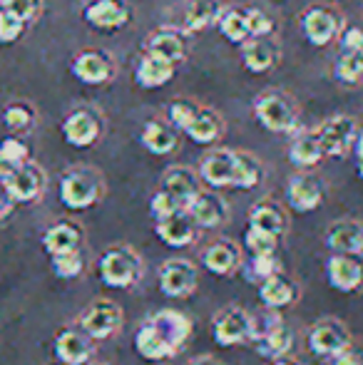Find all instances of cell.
Returning a JSON list of instances; mask_svg holds the SVG:
<instances>
[{
	"label": "cell",
	"instance_id": "cell-31",
	"mask_svg": "<svg viewBox=\"0 0 363 365\" xmlns=\"http://www.w3.org/2000/svg\"><path fill=\"white\" fill-rule=\"evenodd\" d=\"M363 234V224L354 219H341L334 221L326 231V246L331 249V254H356L359 241Z\"/></svg>",
	"mask_w": 363,
	"mask_h": 365
},
{
	"label": "cell",
	"instance_id": "cell-1",
	"mask_svg": "<svg viewBox=\"0 0 363 365\" xmlns=\"http://www.w3.org/2000/svg\"><path fill=\"white\" fill-rule=\"evenodd\" d=\"M254 117L274 135H294L299 130V110L291 95L281 90H264L254 97Z\"/></svg>",
	"mask_w": 363,
	"mask_h": 365
},
{
	"label": "cell",
	"instance_id": "cell-29",
	"mask_svg": "<svg viewBox=\"0 0 363 365\" xmlns=\"http://www.w3.org/2000/svg\"><path fill=\"white\" fill-rule=\"evenodd\" d=\"M83 244V229L75 221H58L43 234V249L48 256L68 254V251L80 249Z\"/></svg>",
	"mask_w": 363,
	"mask_h": 365
},
{
	"label": "cell",
	"instance_id": "cell-47",
	"mask_svg": "<svg viewBox=\"0 0 363 365\" xmlns=\"http://www.w3.org/2000/svg\"><path fill=\"white\" fill-rule=\"evenodd\" d=\"M247 18H249V35H252V38H269L276 30L272 15L259 8H247Z\"/></svg>",
	"mask_w": 363,
	"mask_h": 365
},
{
	"label": "cell",
	"instance_id": "cell-15",
	"mask_svg": "<svg viewBox=\"0 0 363 365\" xmlns=\"http://www.w3.org/2000/svg\"><path fill=\"white\" fill-rule=\"evenodd\" d=\"M212 338L217 346L234 348L249 341V313L244 308H227L212 323Z\"/></svg>",
	"mask_w": 363,
	"mask_h": 365
},
{
	"label": "cell",
	"instance_id": "cell-39",
	"mask_svg": "<svg viewBox=\"0 0 363 365\" xmlns=\"http://www.w3.org/2000/svg\"><path fill=\"white\" fill-rule=\"evenodd\" d=\"M281 271V261L276 254H269V256H254L249 254V261L244 264L242 261V274L244 279L249 281V284L259 286L264 284L267 279H272V276H276Z\"/></svg>",
	"mask_w": 363,
	"mask_h": 365
},
{
	"label": "cell",
	"instance_id": "cell-22",
	"mask_svg": "<svg viewBox=\"0 0 363 365\" xmlns=\"http://www.w3.org/2000/svg\"><path fill=\"white\" fill-rule=\"evenodd\" d=\"M55 356L65 365H85L92 358V338L85 331H65L55 338Z\"/></svg>",
	"mask_w": 363,
	"mask_h": 365
},
{
	"label": "cell",
	"instance_id": "cell-34",
	"mask_svg": "<svg viewBox=\"0 0 363 365\" xmlns=\"http://www.w3.org/2000/svg\"><path fill=\"white\" fill-rule=\"evenodd\" d=\"M135 351H137V356H140V358L152 361V363L167 361V358L175 356V353H172V348L165 343V338H162L147 321L142 323V326L137 328V333H135Z\"/></svg>",
	"mask_w": 363,
	"mask_h": 365
},
{
	"label": "cell",
	"instance_id": "cell-33",
	"mask_svg": "<svg viewBox=\"0 0 363 365\" xmlns=\"http://www.w3.org/2000/svg\"><path fill=\"white\" fill-rule=\"evenodd\" d=\"M222 13L219 0H184V30L199 33L212 25H217V18Z\"/></svg>",
	"mask_w": 363,
	"mask_h": 365
},
{
	"label": "cell",
	"instance_id": "cell-8",
	"mask_svg": "<svg viewBox=\"0 0 363 365\" xmlns=\"http://www.w3.org/2000/svg\"><path fill=\"white\" fill-rule=\"evenodd\" d=\"M70 73L85 85H105L115 77V58L100 48L80 50L70 63Z\"/></svg>",
	"mask_w": 363,
	"mask_h": 365
},
{
	"label": "cell",
	"instance_id": "cell-40",
	"mask_svg": "<svg viewBox=\"0 0 363 365\" xmlns=\"http://www.w3.org/2000/svg\"><path fill=\"white\" fill-rule=\"evenodd\" d=\"M334 75L341 85L359 87L363 82V50H344L334 68Z\"/></svg>",
	"mask_w": 363,
	"mask_h": 365
},
{
	"label": "cell",
	"instance_id": "cell-23",
	"mask_svg": "<svg viewBox=\"0 0 363 365\" xmlns=\"http://www.w3.org/2000/svg\"><path fill=\"white\" fill-rule=\"evenodd\" d=\"M162 189L175 197L182 209H187V204L202 192V177L189 167H170L162 177Z\"/></svg>",
	"mask_w": 363,
	"mask_h": 365
},
{
	"label": "cell",
	"instance_id": "cell-7",
	"mask_svg": "<svg viewBox=\"0 0 363 365\" xmlns=\"http://www.w3.org/2000/svg\"><path fill=\"white\" fill-rule=\"evenodd\" d=\"M122 308L110 298H97L92 301L80 316V328L92 338V341H107V338L117 336L122 328Z\"/></svg>",
	"mask_w": 363,
	"mask_h": 365
},
{
	"label": "cell",
	"instance_id": "cell-18",
	"mask_svg": "<svg viewBox=\"0 0 363 365\" xmlns=\"http://www.w3.org/2000/svg\"><path fill=\"white\" fill-rule=\"evenodd\" d=\"M281 60V48L269 38H249L242 43V63L252 75L272 73Z\"/></svg>",
	"mask_w": 363,
	"mask_h": 365
},
{
	"label": "cell",
	"instance_id": "cell-13",
	"mask_svg": "<svg viewBox=\"0 0 363 365\" xmlns=\"http://www.w3.org/2000/svg\"><path fill=\"white\" fill-rule=\"evenodd\" d=\"M329 286L339 293H354L363 286V259L356 254H331L326 261Z\"/></svg>",
	"mask_w": 363,
	"mask_h": 365
},
{
	"label": "cell",
	"instance_id": "cell-25",
	"mask_svg": "<svg viewBox=\"0 0 363 365\" xmlns=\"http://www.w3.org/2000/svg\"><path fill=\"white\" fill-rule=\"evenodd\" d=\"M259 301L264 308H272V311H284V308L294 306L299 301V286L284 276L279 271L272 279H267L264 284H259Z\"/></svg>",
	"mask_w": 363,
	"mask_h": 365
},
{
	"label": "cell",
	"instance_id": "cell-46",
	"mask_svg": "<svg viewBox=\"0 0 363 365\" xmlns=\"http://www.w3.org/2000/svg\"><path fill=\"white\" fill-rule=\"evenodd\" d=\"M197 112H199V105L194 100H175L170 105L167 117H170V125L175 127V130L184 132L189 125H192V120L197 117Z\"/></svg>",
	"mask_w": 363,
	"mask_h": 365
},
{
	"label": "cell",
	"instance_id": "cell-2",
	"mask_svg": "<svg viewBox=\"0 0 363 365\" xmlns=\"http://www.w3.org/2000/svg\"><path fill=\"white\" fill-rule=\"evenodd\" d=\"M97 274L107 289H132L142 279V259L130 246H115L100 256Z\"/></svg>",
	"mask_w": 363,
	"mask_h": 365
},
{
	"label": "cell",
	"instance_id": "cell-9",
	"mask_svg": "<svg viewBox=\"0 0 363 365\" xmlns=\"http://www.w3.org/2000/svg\"><path fill=\"white\" fill-rule=\"evenodd\" d=\"M157 284L167 298H187L197 289V269L187 259H167L157 271Z\"/></svg>",
	"mask_w": 363,
	"mask_h": 365
},
{
	"label": "cell",
	"instance_id": "cell-45",
	"mask_svg": "<svg viewBox=\"0 0 363 365\" xmlns=\"http://www.w3.org/2000/svg\"><path fill=\"white\" fill-rule=\"evenodd\" d=\"M279 323H281L279 311H272V308H267L262 313H254V316L249 313V343H257L259 338H264Z\"/></svg>",
	"mask_w": 363,
	"mask_h": 365
},
{
	"label": "cell",
	"instance_id": "cell-51",
	"mask_svg": "<svg viewBox=\"0 0 363 365\" xmlns=\"http://www.w3.org/2000/svg\"><path fill=\"white\" fill-rule=\"evenodd\" d=\"M326 365H363V356L349 346V348H344V351L326 358Z\"/></svg>",
	"mask_w": 363,
	"mask_h": 365
},
{
	"label": "cell",
	"instance_id": "cell-27",
	"mask_svg": "<svg viewBox=\"0 0 363 365\" xmlns=\"http://www.w3.org/2000/svg\"><path fill=\"white\" fill-rule=\"evenodd\" d=\"M324 157H326V154H324V147H321V140H319V135H316V130L299 132V135L291 140L289 162L294 164L296 169H304V172H309V169L319 167Z\"/></svg>",
	"mask_w": 363,
	"mask_h": 365
},
{
	"label": "cell",
	"instance_id": "cell-14",
	"mask_svg": "<svg viewBox=\"0 0 363 365\" xmlns=\"http://www.w3.org/2000/svg\"><path fill=\"white\" fill-rule=\"evenodd\" d=\"M349 346H351V333L346 331L344 323L336 321V318L319 321L309 331V348H311V353L319 358H329Z\"/></svg>",
	"mask_w": 363,
	"mask_h": 365
},
{
	"label": "cell",
	"instance_id": "cell-30",
	"mask_svg": "<svg viewBox=\"0 0 363 365\" xmlns=\"http://www.w3.org/2000/svg\"><path fill=\"white\" fill-rule=\"evenodd\" d=\"M249 226H257V229L269 231V234L281 239L286 234V229H289V219H286V212L281 204H276L274 199H262L249 212Z\"/></svg>",
	"mask_w": 363,
	"mask_h": 365
},
{
	"label": "cell",
	"instance_id": "cell-35",
	"mask_svg": "<svg viewBox=\"0 0 363 365\" xmlns=\"http://www.w3.org/2000/svg\"><path fill=\"white\" fill-rule=\"evenodd\" d=\"M254 348H257L259 356L267 358V361H279V358H286L291 348H294V331H291V328L281 321L279 326H274L272 331L267 333V336L259 338V341L254 343Z\"/></svg>",
	"mask_w": 363,
	"mask_h": 365
},
{
	"label": "cell",
	"instance_id": "cell-12",
	"mask_svg": "<svg viewBox=\"0 0 363 365\" xmlns=\"http://www.w3.org/2000/svg\"><path fill=\"white\" fill-rule=\"evenodd\" d=\"M324 184L321 179H316L314 174L309 172H299L289 179L286 184V204L289 209L299 214H309V212H316V209L324 204Z\"/></svg>",
	"mask_w": 363,
	"mask_h": 365
},
{
	"label": "cell",
	"instance_id": "cell-44",
	"mask_svg": "<svg viewBox=\"0 0 363 365\" xmlns=\"http://www.w3.org/2000/svg\"><path fill=\"white\" fill-rule=\"evenodd\" d=\"M25 28H28V23L23 18H18L13 10L0 5V45H10L15 40H20Z\"/></svg>",
	"mask_w": 363,
	"mask_h": 365
},
{
	"label": "cell",
	"instance_id": "cell-41",
	"mask_svg": "<svg viewBox=\"0 0 363 365\" xmlns=\"http://www.w3.org/2000/svg\"><path fill=\"white\" fill-rule=\"evenodd\" d=\"M35 117H38L35 107L30 105V102H23V100H20V102H10V105L3 110L5 127H8L10 132H15V135H23V132L33 130Z\"/></svg>",
	"mask_w": 363,
	"mask_h": 365
},
{
	"label": "cell",
	"instance_id": "cell-38",
	"mask_svg": "<svg viewBox=\"0 0 363 365\" xmlns=\"http://www.w3.org/2000/svg\"><path fill=\"white\" fill-rule=\"evenodd\" d=\"M28 159H30V147L20 137H5L0 142V182L10 172H15L20 164L28 162Z\"/></svg>",
	"mask_w": 363,
	"mask_h": 365
},
{
	"label": "cell",
	"instance_id": "cell-42",
	"mask_svg": "<svg viewBox=\"0 0 363 365\" xmlns=\"http://www.w3.org/2000/svg\"><path fill=\"white\" fill-rule=\"evenodd\" d=\"M53 261V274L63 281H73L83 274L85 269V259L80 254V249L75 251H68V254H58V256H50Z\"/></svg>",
	"mask_w": 363,
	"mask_h": 365
},
{
	"label": "cell",
	"instance_id": "cell-56",
	"mask_svg": "<svg viewBox=\"0 0 363 365\" xmlns=\"http://www.w3.org/2000/svg\"><path fill=\"white\" fill-rule=\"evenodd\" d=\"M356 172H359V177L363 179V159H359V164H356Z\"/></svg>",
	"mask_w": 363,
	"mask_h": 365
},
{
	"label": "cell",
	"instance_id": "cell-37",
	"mask_svg": "<svg viewBox=\"0 0 363 365\" xmlns=\"http://www.w3.org/2000/svg\"><path fill=\"white\" fill-rule=\"evenodd\" d=\"M217 30L222 33V38H227L229 43L242 45L244 40H249V18H247V8H239V5H232V8H222L217 18Z\"/></svg>",
	"mask_w": 363,
	"mask_h": 365
},
{
	"label": "cell",
	"instance_id": "cell-26",
	"mask_svg": "<svg viewBox=\"0 0 363 365\" xmlns=\"http://www.w3.org/2000/svg\"><path fill=\"white\" fill-rule=\"evenodd\" d=\"M177 65L167 63V60L157 58L152 53H145L135 65V80L142 90H160L175 77Z\"/></svg>",
	"mask_w": 363,
	"mask_h": 365
},
{
	"label": "cell",
	"instance_id": "cell-24",
	"mask_svg": "<svg viewBox=\"0 0 363 365\" xmlns=\"http://www.w3.org/2000/svg\"><path fill=\"white\" fill-rule=\"evenodd\" d=\"M202 266L212 276H232L242 269V251L234 241H214L202 254Z\"/></svg>",
	"mask_w": 363,
	"mask_h": 365
},
{
	"label": "cell",
	"instance_id": "cell-54",
	"mask_svg": "<svg viewBox=\"0 0 363 365\" xmlns=\"http://www.w3.org/2000/svg\"><path fill=\"white\" fill-rule=\"evenodd\" d=\"M272 365H299V363L289 361V356H286V358H279V361H272Z\"/></svg>",
	"mask_w": 363,
	"mask_h": 365
},
{
	"label": "cell",
	"instance_id": "cell-50",
	"mask_svg": "<svg viewBox=\"0 0 363 365\" xmlns=\"http://www.w3.org/2000/svg\"><path fill=\"white\" fill-rule=\"evenodd\" d=\"M341 45L344 50H363V25H349L341 30Z\"/></svg>",
	"mask_w": 363,
	"mask_h": 365
},
{
	"label": "cell",
	"instance_id": "cell-36",
	"mask_svg": "<svg viewBox=\"0 0 363 365\" xmlns=\"http://www.w3.org/2000/svg\"><path fill=\"white\" fill-rule=\"evenodd\" d=\"M264 179V167L254 154L234 149V182L232 189H257Z\"/></svg>",
	"mask_w": 363,
	"mask_h": 365
},
{
	"label": "cell",
	"instance_id": "cell-3",
	"mask_svg": "<svg viewBox=\"0 0 363 365\" xmlns=\"http://www.w3.org/2000/svg\"><path fill=\"white\" fill-rule=\"evenodd\" d=\"M102 199V179L95 169L75 167L60 179V202L73 212H85Z\"/></svg>",
	"mask_w": 363,
	"mask_h": 365
},
{
	"label": "cell",
	"instance_id": "cell-11",
	"mask_svg": "<svg viewBox=\"0 0 363 365\" xmlns=\"http://www.w3.org/2000/svg\"><path fill=\"white\" fill-rule=\"evenodd\" d=\"M83 18L90 28L102 30V33H115L130 23L132 10L125 0H90L83 8Z\"/></svg>",
	"mask_w": 363,
	"mask_h": 365
},
{
	"label": "cell",
	"instance_id": "cell-19",
	"mask_svg": "<svg viewBox=\"0 0 363 365\" xmlns=\"http://www.w3.org/2000/svg\"><path fill=\"white\" fill-rule=\"evenodd\" d=\"M199 177L207 187L227 189L234 182V149H212L199 162Z\"/></svg>",
	"mask_w": 363,
	"mask_h": 365
},
{
	"label": "cell",
	"instance_id": "cell-21",
	"mask_svg": "<svg viewBox=\"0 0 363 365\" xmlns=\"http://www.w3.org/2000/svg\"><path fill=\"white\" fill-rule=\"evenodd\" d=\"M155 234L170 249H187L197 239V226H194L187 212H177L167 219L155 221Z\"/></svg>",
	"mask_w": 363,
	"mask_h": 365
},
{
	"label": "cell",
	"instance_id": "cell-53",
	"mask_svg": "<svg viewBox=\"0 0 363 365\" xmlns=\"http://www.w3.org/2000/svg\"><path fill=\"white\" fill-rule=\"evenodd\" d=\"M187 365H222V363L214 361V358H209V356H202V358H194V361H189Z\"/></svg>",
	"mask_w": 363,
	"mask_h": 365
},
{
	"label": "cell",
	"instance_id": "cell-55",
	"mask_svg": "<svg viewBox=\"0 0 363 365\" xmlns=\"http://www.w3.org/2000/svg\"><path fill=\"white\" fill-rule=\"evenodd\" d=\"M356 256L363 259V234H361V241H359V249H356Z\"/></svg>",
	"mask_w": 363,
	"mask_h": 365
},
{
	"label": "cell",
	"instance_id": "cell-16",
	"mask_svg": "<svg viewBox=\"0 0 363 365\" xmlns=\"http://www.w3.org/2000/svg\"><path fill=\"white\" fill-rule=\"evenodd\" d=\"M145 53L167 60L172 65H180L187 58V30L184 28H157L147 35Z\"/></svg>",
	"mask_w": 363,
	"mask_h": 365
},
{
	"label": "cell",
	"instance_id": "cell-4",
	"mask_svg": "<svg viewBox=\"0 0 363 365\" xmlns=\"http://www.w3.org/2000/svg\"><path fill=\"white\" fill-rule=\"evenodd\" d=\"M301 33L314 48H324V45L334 43L344 30V18L336 8L331 5H311L301 13L299 18Z\"/></svg>",
	"mask_w": 363,
	"mask_h": 365
},
{
	"label": "cell",
	"instance_id": "cell-17",
	"mask_svg": "<svg viewBox=\"0 0 363 365\" xmlns=\"http://www.w3.org/2000/svg\"><path fill=\"white\" fill-rule=\"evenodd\" d=\"M152 328L165 338V343L172 348V353H180L184 348V343L192 336V321H189L184 313L175 311V308H165V311H157L147 318Z\"/></svg>",
	"mask_w": 363,
	"mask_h": 365
},
{
	"label": "cell",
	"instance_id": "cell-5",
	"mask_svg": "<svg viewBox=\"0 0 363 365\" xmlns=\"http://www.w3.org/2000/svg\"><path fill=\"white\" fill-rule=\"evenodd\" d=\"M45 184H48V177H45V169L40 167L38 162H25L20 164L15 172H10L8 177L0 182L3 192L8 194V199L13 204H30L35 199L43 197Z\"/></svg>",
	"mask_w": 363,
	"mask_h": 365
},
{
	"label": "cell",
	"instance_id": "cell-10",
	"mask_svg": "<svg viewBox=\"0 0 363 365\" xmlns=\"http://www.w3.org/2000/svg\"><path fill=\"white\" fill-rule=\"evenodd\" d=\"M316 135H319L326 157H344L354 147V140L359 135V125L349 115H334L316 130Z\"/></svg>",
	"mask_w": 363,
	"mask_h": 365
},
{
	"label": "cell",
	"instance_id": "cell-43",
	"mask_svg": "<svg viewBox=\"0 0 363 365\" xmlns=\"http://www.w3.org/2000/svg\"><path fill=\"white\" fill-rule=\"evenodd\" d=\"M244 241H247V251L254 256H269L279 251V236L257 229V226H249Z\"/></svg>",
	"mask_w": 363,
	"mask_h": 365
},
{
	"label": "cell",
	"instance_id": "cell-20",
	"mask_svg": "<svg viewBox=\"0 0 363 365\" xmlns=\"http://www.w3.org/2000/svg\"><path fill=\"white\" fill-rule=\"evenodd\" d=\"M184 212L194 221L197 229H219L227 221V204L219 194L214 192H199L192 202L187 204Z\"/></svg>",
	"mask_w": 363,
	"mask_h": 365
},
{
	"label": "cell",
	"instance_id": "cell-57",
	"mask_svg": "<svg viewBox=\"0 0 363 365\" xmlns=\"http://www.w3.org/2000/svg\"><path fill=\"white\" fill-rule=\"evenodd\" d=\"M3 3H5V0H0V5H3Z\"/></svg>",
	"mask_w": 363,
	"mask_h": 365
},
{
	"label": "cell",
	"instance_id": "cell-6",
	"mask_svg": "<svg viewBox=\"0 0 363 365\" xmlns=\"http://www.w3.org/2000/svg\"><path fill=\"white\" fill-rule=\"evenodd\" d=\"M60 132H63L65 142H68L70 147L88 149L92 145H97V140L102 137L105 122H102V115L95 107H75L63 120Z\"/></svg>",
	"mask_w": 363,
	"mask_h": 365
},
{
	"label": "cell",
	"instance_id": "cell-49",
	"mask_svg": "<svg viewBox=\"0 0 363 365\" xmlns=\"http://www.w3.org/2000/svg\"><path fill=\"white\" fill-rule=\"evenodd\" d=\"M3 8L13 10L18 18H23L25 23H33L43 10V0H5Z\"/></svg>",
	"mask_w": 363,
	"mask_h": 365
},
{
	"label": "cell",
	"instance_id": "cell-32",
	"mask_svg": "<svg viewBox=\"0 0 363 365\" xmlns=\"http://www.w3.org/2000/svg\"><path fill=\"white\" fill-rule=\"evenodd\" d=\"M142 145H145L147 152L157 154V157H165V154H172L177 149V130L165 120H150L145 127H142Z\"/></svg>",
	"mask_w": 363,
	"mask_h": 365
},
{
	"label": "cell",
	"instance_id": "cell-48",
	"mask_svg": "<svg viewBox=\"0 0 363 365\" xmlns=\"http://www.w3.org/2000/svg\"><path fill=\"white\" fill-rule=\"evenodd\" d=\"M177 212H184V209L180 207V202H177L175 197H170V194L165 192V189H160V192L150 199V214H152V219H155V221L167 219V217H172V214H177Z\"/></svg>",
	"mask_w": 363,
	"mask_h": 365
},
{
	"label": "cell",
	"instance_id": "cell-52",
	"mask_svg": "<svg viewBox=\"0 0 363 365\" xmlns=\"http://www.w3.org/2000/svg\"><path fill=\"white\" fill-rule=\"evenodd\" d=\"M356 152V159H363V132H359L354 140V147H351Z\"/></svg>",
	"mask_w": 363,
	"mask_h": 365
},
{
	"label": "cell",
	"instance_id": "cell-28",
	"mask_svg": "<svg viewBox=\"0 0 363 365\" xmlns=\"http://www.w3.org/2000/svg\"><path fill=\"white\" fill-rule=\"evenodd\" d=\"M184 135L194 142V145H214L224 137V120L217 110L212 107H199L197 117L192 125L184 130Z\"/></svg>",
	"mask_w": 363,
	"mask_h": 365
}]
</instances>
